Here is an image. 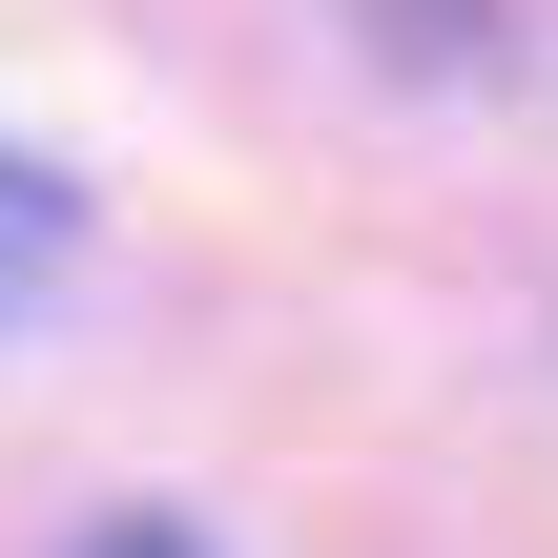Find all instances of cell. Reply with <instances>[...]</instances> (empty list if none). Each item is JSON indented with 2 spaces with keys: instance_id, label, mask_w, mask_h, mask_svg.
I'll list each match as a JSON object with an SVG mask.
<instances>
[{
  "instance_id": "cell-1",
  "label": "cell",
  "mask_w": 558,
  "mask_h": 558,
  "mask_svg": "<svg viewBox=\"0 0 558 558\" xmlns=\"http://www.w3.org/2000/svg\"><path fill=\"white\" fill-rule=\"evenodd\" d=\"M62 248H83V186H62V166H21V145H0V331H21V311H41V290H62Z\"/></svg>"
},
{
  "instance_id": "cell-2",
  "label": "cell",
  "mask_w": 558,
  "mask_h": 558,
  "mask_svg": "<svg viewBox=\"0 0 558 558\" xmlns=\"http://www.w3.org/2000/svg\"><path fill=\"white\" fill-rule=\"evenodd\" d=\"M83 558H207V538H186V518H104Z\"/></svg>"
}]
</instances>
